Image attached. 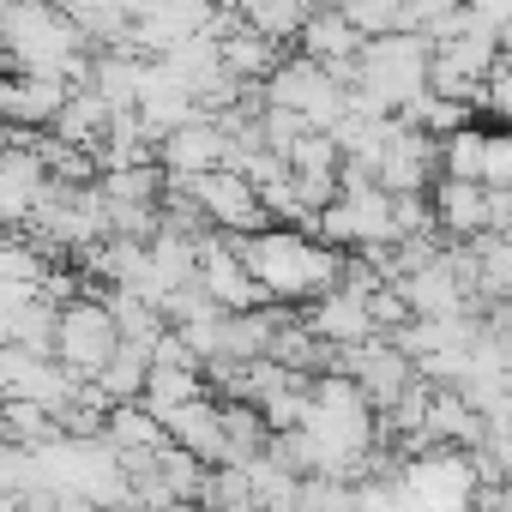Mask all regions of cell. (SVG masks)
Masks as SVG:
<instances>
[{"mask_svg": "<svg viewBox=\"0 0 512 512\" xmlns=\"http://www.w3.org/2000/svg\"><path fill=\"white\" fill-rule=\"evenodd\" d=\"M235 260L241 272L260 284L266 302L290 308V302H314L326 290H338V272H344V253L314 241L308 229H253V235H235Z\"/></svg>", "mask_w": 512, "mask_h": 512, "instance_id": "1", "label": "cell"}, {"mask_svg": "<svg viewBox=\"0 0 512 512\" xmlns=\"http://www.w3.org/2000/svg\"><path fill=\"white\" fill-rule=\"evenodd\" d=\"M350 91L344 109L350 115H398L410 97L428 91V37L422 31H386V37H362L356 61H350Z\"/></svg>", "mask_w": 512, "mask_h": 512, "instance_id": "2", "label": "cell"}, {"mask_svg": "<svg viewBox=\"0 0 512 512\" xmlns=\"http://www.w3.org/2000/svg\"><path fill=\"white\" fill-rule=\"evenodd\" d=\"M404 494L422 512H476V464L458 446H422L398 464Z\"/></svg>", "mask_w": 512, "mask_h": 512, "instance_id": "3", "label": "cell"}, {"mask_svg": "<svg viewBox=\"0 0 512 512\" xmlns=\"http://www.w3.org/2000/svg\"><path fill=\"white\" fill-rule=\"evenodd\" d=\"M260 97H266V109H290V115H302V121L320 127V133L344 115V85H332L326 67L308 61V55H284V61L260 79Z\"/></svg>", "mask_w": 512, "mask_h": 512, "instance_id": "4", "label": "cell"}, {"mask_svg": "<svg viewBox=\"0 0 512 512\" xmlns=\"http://www.w3.org/2000/svg\"><path fill=\"white\" fill-rule=\"evenodd\" d=\"M115 320H109V308L97 302V296H73L67 308H55V362L73 374V380H91L109 356H115Z\"/></svg>", "mask_w": 512, "mask_h": 512, "instance_id": "5", "label": "cell"}, {"mask_svg": "<svg viewBox=\"0 0 512 512\" xmlns=\"http://www.w3.org/2000/svg\"><path fill=\"white\" fill-rule=\"evenodd\" d=\"M326 374H344L356 392H362V404L380 416V410H392L410 386H416V368L386 344V338H368V344H356V350H332L326 356Z\"/></svg>", "mask_w": 512, "mask_h": 512, "instance_id": "6", "label": "cell"}, {"mask_svg": "<svg viewBox=\"0 0 512 512\" xmlns=\"http://www.w3.org/2000/svg\"><path fill=\"white\" fill-rule=\"evenodd\" d=\"M434 175H440V139H428L404 121H386V139L374 157V187L380 193H428Z\"/></svg>", "mask_w": 512, "mask_h": 512, "instance_id": "7", "label": "cell"}, {"mask_svg": "<svg viewBox=\"0 0 512 512\" xmlns=\"http://www.w3.org/2000/svg\"><path fill=\"white\" fill-rule=\"evenodd\" d=\"M133 115H139V127H145V139L157 145L163 133H175L181 121H193L199 109H193V91L163 67V61H145L139 67V97H133Z\"/></svg>", "mask_w": 512, "mask_h": 512, "instance_id": "8", "label": "cell"}, {"mask_svg": "<svg viewBox=\"0 0 512 512\" xmlns=\"http://www.w3.org/2000/svg\"><path fill=\"white\" fill-rule=\"evenodd\" d=\"M223 151H229L223 127L211 115H193L157 139V169L163 175H205V169H223Z\"/></svg>", "mask_w": 512, "mask_h": 512, "instance_id": "9", "label": "cell"}, {"mask_svg": "<svg viewBox=\"0 0 512 512\" xmlns=\"http://www.w3.org/2000/svg\"><path fill=\"white\" fill-rule=\"evenodd\" d=\"M302 326H308V338H314L320 350H356V344L374 338V326H368V302L350 296V290H326V296H314L308 314H302Z\"/></svg>", "mask_w": 512, "mask_h": 512, "instance_id": "10", "label": "cell"}, {"mask_svg": "<svg viewBox=\"0 0 512 512\" xmlns=\"http://www.w3.org/2000/svg\"><path fill=\"white\" fill-rule=\"evenodd\" d=\"M428 211H434V235H440V241H470V235L488 229V187L434 175V187H428Z\"/></svg>", "mask_w": 512, "mask_h": 512, "instance_id": "11", "label": "cell"}, {"mask_svg": "<svg viewBox=\"0 0 512 512\" xmlns=\"http://www.w3.org/2000/svg\"><path fill=\"white\" fill-rule=\"evenodd\" d=\"M163 434H169V446H175V452H187V458H199V464H217V458H223L217 398H193V404L169 410V416H163Z\"/></svg>", "mask_w": 512, "mask_h": 512, "instance_id": "12", "label": "cell"}, {"mask_svg": "<svg viewBox=\"0 0 512 512\" xmlns=\"http://www.w3.org/2000/svg\"><path fill=\"white\" fill-rule=\"evenodd\" d=\"M296 43H302L296 55H308V61H320V67H332V61H356V49H362V37L344 25L338 7H326V0H314V7H308Z\"/></svg>", "mask_w": 512, "mask_h": 512, "instance_id": "13", "label": "cell"}, {"mask_svg": "<svg viewBox=\"0 0 512 512\" xmlns=\"http://www.w3.org/2000/svg\"><path fill=\"white\" fill-rule=\"evenodd\" d=\"M97 434L115 446V458H145V452H163V446H169L163 422H157L145 404H109V416H103Z\"/></svg>", "mask_w": 512, "mask_h": 512, "instance_id": "14", "label": "cell"}, {"mask_svg": "<svg viewBox=\"0 0 512 512\" xmlns=\"http://www.w3.org/2000/svg\"><path fill=\"white\" fill-rule=\"evenodd\" d=\"M278 61H284V49H278V43L253 37V31H241V25H229V31L217 37V67H223L235 85H260Z\"/></svg>", "mask_w": 512, "mask_h": 512, "instance_id": "15", "label": "cell"}, {"mask_svg": "<svg viewBox=\"0 0 512 512\" xmlns=\"http://www.w3.org/2000/svg\"><path fill=\"white\" fill-rule=\"evenodd\" d=\"M308 7H314V0H235L229 19H235L241 31H253V37H266V43L284 49V43H296Z\"/></svg>", "mask_w": 512, "mask_h": 512, "instance_id": "16", "label": "cell"}, {"mask_svg": "<svg viewBox=\"0 0 512 512\" xmlns=\"http://www.w3.org/2000/svg\"><path fill=\"white\" fill-rule=\"evenodd\" d=\"M139 55H127V49H109V55H91V79H85V91L91 97H103V109L109 115H127L133 109V97H139Z\"/></svg>", "mask_w": 512, "mask_h": 512, "instance_id": "17", "label": "cell"}, {"mask_svg": "<svg viewBox=\"0 0 512 512\" xmlns=\"http://www.w3.org/2000/svg\"><path fill=\"white\" fill-rule=\"evenodd\" d=\"M67 103V85L49 79V73H19L13 79V103H7V121L13 127H31V133H49V121L61 115Z\"/></svg>", "mask_w": 512, "mask_h": 512, "instance_id": "18", "label": "cell"}, {"mask_svg": "<svg viewBox=\"0 0 512 512\" xmlns=\"http://www.w3.org/2000/svg\"><path fill=\"white\" fill-rule=\"evenodd\" d=\"M109 109H103V97H91V91H67V103H61V115L49 121V133L61 139V145H79V151H97V139L109 133Z\"/></svg>", "mask_w": 512, "mask_h": 512, "instance_id": "19", "label": "cell"}, {"mask_svg": "<svg viewBox=\"0 0 512 512\" xmlns=\"http://www.w3.org/2000/svg\"><path fill=\"white\" fill-rule=\"evenodd\" d=\"M217 428H223V458L217 464H247L266 452V422L253 404H235V398H217Z\"/></svg>", "mask_w": 512, "mask_h": 512, "instance_id": "20", "label": "cell"}, {"mask_svg": "<svg viewBox=\"0 0 512 512\" xmlns=\"http://www.w3.org/2000/svg\"><path fill=\"white\" fill-rule=\"evenodd\" d=\"M145 368H151V356H145L139 344H115V356L91 374V386L103 392V404H139V392H145Z\"/></svg>", "mask_w": 512, "mask_h": 512, "instance_id": "21", "label": "cell"}, {"mask_svg": "<svg viewBox=\"0 0 512 512\" xmlns=\"http://www.w3.org/2000/svg\"><path fill=\"white\" fill-rule=\"evenodd\" d=\"M193 398H205V374L199 368H145V392H139V404L163 422L169 410H181V404H193Z\"/></svg>", "mask_w": 512, "mask_h": 512, "instance_id": "22", "label": "cell"}, {"mask_svg": "<svg viewBox=\"0 0 512 512\" xmlns=\"http://www.w3.org/2000/svg\"><path fill=\"white\" fill-rule=\"evenodd\" d=\"M97 193H103L109 205H157V199H163V169H157V163L103 169V175H97Z\"/></svg>", "mask_w": 512, "mask_h": 512, "instance_id": "23", "label": "cell"}, {"mask_svg": "<svg viewBox=\"0 0 512 512\" xmlns=\"http://www.w3.org/2000/svg\"><path fill=\"white\" fill-rule=\"evenodd\" d=\"M0 434H7L13 446H43V440L61 434V428H55L49 410H37V404H25V398H7V404H0Z\"/></svg>", "mask_w": 512, "mask_h": 512, "instance_id": "24", "label": "cell"}, {"mask_svg": "<svg viewBox=\"0 0 512 512\" xmlns=\"http://www.w3.org/2000/svg\"><path fill=\"white\" fill-rule=\"evenodd\" d=\"M476 163H482V127L464 121L458 133L440 139V175L446 181H476Z\"/></svg>", "mask_w": 512, "mask_h": 512, "instance_id": "25", "label": "cell"}, {"mask_svg": "<svg viewBox=\"0 0 512 512\" xmlns=\"http://www.w3.org/2000/svg\"><path fill=\"white\" fill-rule=\"evenodd\" d=\"M181 344H187V356L205 368V362H217L223 356V308H205L199 320H181V326H169Z\"/></svg>", "mask_w": 512, "mask_h": 512, "instance_id": "26", "label": "cell"}, {"mask_svg": "<svg viewBox=\"0 0 512 512\" xmlns=\"http://www.w3.org/2000/svg\"><path fill=\"white\" fill-rule=\"evenodd\" d=\"M326 7H338L356 37H386V31H398V0H326Z\"/></svg>", "mask_w": 512, "mask_h": 512, "instance_id": "27", "label": "cell"}, {"mask_svg": "<svg viewBox=\"0 0 512 512\" xmlns=\"http://www.w3.org/2000/svg\"><path fill=\"white\" fill-rule=\"evenodd\" d=\"M476 187H512V139L500 127H482V163H476Z\"/></svg>", "mask_w": 512, "mask_h": 512, "instance_id": "28", "label": "cell"}, {"mask_svg": "<svg viewBox=\"0 0 512 512\" xmlns=\"http://www.w3.org/2000/svg\"><path fill=\"white\" fill-rule=\"evenodd\" d=\"M296 512H350V482H338V476H302L296 482Z\"/></svg>", "mask_w": 512, "mask_h": 512, "instance_id": "29", "label": "cell"}, {"mask_svg": "<svg viewBox=\"0 0 512 512\" xmlns=\"http://www.w3.org/2000/svg\"><path fill=\"white\" fill-rule=\"evenodd\" d=\"M31 296H37L31 284H7V278H0V344H13V320H19V308Z\"/></svg>", "mask_w": 512, "mask_h": 512, "instance_id": "30", "label": "cell"}, {"mask_svg": "<svg viewBox=\"0 0 512 512\" xmlns=\"http://www.w3.org/2000/svg\"><path fill=\"white\" fill-rule=\"evenodd\" d=\"M7 103H13V73H0V121H7Z\"/></svg>", "mask_w": 512, "mask_h": 512, "instance_id": "31", "label": "cell"}, {"mask_svg": "<svg viewBox=\"0 0 512 512\" xmlns=\"http://www.w3.org/2000/svg\"><path fill=\"white\" fill-rule=\"evenodd\" d=\"M0 446H7V434H0Z\"/></svg>", "mask_w": 512, "mask_h": 512, "instance_id": "32", "label": "cell"}]
</instances>
